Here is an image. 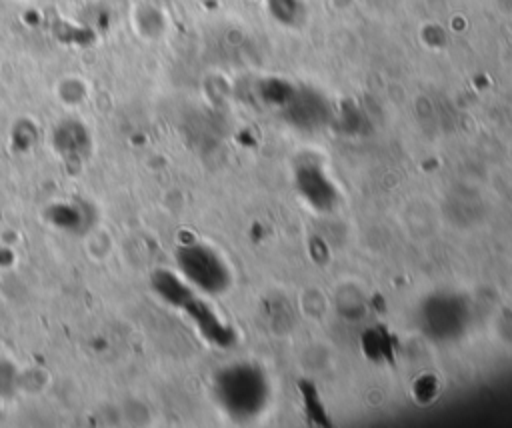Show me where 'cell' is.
<instances>
[{
  "label": "cell",
  "instance_id": "6da1fadb",
  "mask_svg": "<svg viewBox=\"0 0 512 428\" xmlns=\"http://www.w3.org/2000/svg\"><path fill=\"white\" fill-rule=\"evenodd\" d=\"M182 272L202 288H214L218 284L216 260L202 248H184L178 252Z\"/></svg>",
  "mask_w": 512,
  "mask_h": 428
}]
</instances>
